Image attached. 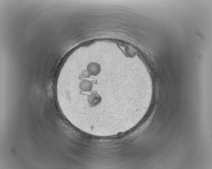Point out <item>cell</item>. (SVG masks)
Masks as SVG:
<instances>
[{
  "instance_id": "3",
  "label": "cell",
  "mask_w": 212,
  "mask_h": 169,
  "mask_svg": "<svg viewBox=\"0 0 212 169\" xmlns=\"http://www.w3.org/2000/svg\"><path fill=\"white\" fill-rule=\"evenodd\" d=\"M82 75L85 78H88L91 76L90 73L87 70L84 71L82 73Z\"/></svg>"
},
{
  "instance_id": "1",
  "label": "cell",
  "mask_w": 212,
  "mask_h": 169,
  "mask_svg": "<svg viewBox=\"0 0 212 169\" xmlns=\"http://www.w3.org/2000/svg\"><path fill=\"white\" fill-rule=\"evenodd\" d=\"M88 71L91 75L96 76L100 72V65L97 63L90 64L88 67Z\"/></svg>"
},
{
  "instance_id": "2",
  "label": "cell",
  "mask_w": 212,
  "mask_h": 169,
  "mask_svg": "<svg viewBox=\"0 0 212 169\" xmlns=\"http://www.w3.org/2000/svg\"><path fill=\"white\" fill-rule=\"evenodd\" d=\"M80 88L83 91H91L92 87V84L91 81L84 80L80 84Z\"/></svg>"
}]
</instances>
